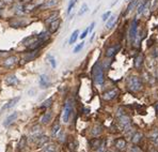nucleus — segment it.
I'll return each instance as SVG.
<instances>
[{"label":"nucleus","mask_w":158,"mask_h":152,"mask_svg":"<svg viewBox=\"0 0 158 152\" xmlns=\"http://www.w3.org/2000/svg\"><path fill=\"white\" fill-rule=\"evenodd\" d=\"M127 87L131 91L137 92V91L141 90L142 88V82L141 79L137 77V76H131L127 79Z\"/></svg>","instance_id":"1"},{"label":"nucleus","mask_w":158,"mask_h":152,"mask_svg":"<svg viewBox=\"0 0 158 152\" xmlns=\"http://www.w3.org/2000/svg\"><path fill=\"white\" fill-rule=\"evenodd\" d=\"M93 78L96 85H102L104 83V71L100 64H96L93 68Z\"/></svg>","instance_id":"2"},{"label":"nucleus","mask_w":158,"mask_h":152,"mask_svg":"<svg viewBox=\"0 0 158 152\" xmlns=\"http://www.w3.org/2000/svg\"><path fill=\"white\" fill-rule=\"evenodd\" d=\"M72 111H73V104H72V101L69 100L66 101L65 103V106H64V109H63V114H62V121L64 123H67L69 120V117L72 115Z\"/></svg>","instance_id":"3"},{"label":"nucleus","mask_w":158,"mask_h":152,"mask_svg":"<svg viewBox=\"0 0 158 152\" xmlns=\"http://www.w3.org/2000/svg\"><path fill=\"white\" fill-rule=\"evenodd\" d=\"M42 135H43V134H42L41 125H39V124H38V125H34V127H32V130H31V133H30V141L31 143H34V141L38 140Z\"/></svg>","instance_id":"4"},{"label":"nucleus","mask_w":158,"mask_h":152,"mask_svg":"<svg viewBox=\"0 0 158 152\" xmlns=\"http://www.w3.org/2000/svg\"><path fill=\"white\" fill-rule=\"evenodd\" d=\"M119 124L122 129H126V127H131V118L126 115L119 116Z\"/></svg>","instance_id":"5"},{"label":"nucleus","mask_w":158,"mask_h":152,"mask_svg":"<svg viewBox=\"0 0 158 152\" xmlns=\"http://www.w3.org/2000/svg\"><path fill=\"white\" fill-rule=\"evenodd\" d=\"M137 30H138V22H137V20H135L133 22V24H131V29H129V40H131V42H133L135 39H136Z\"/></svg>","instance_id":"6"},{"label":"nucleus","mask_w":158,"mask_h":152,"mask_svg":"<svg viewBox=\"0 0 158 152\" xmlns=\"http://www.w3.org/2000/svg\"><path fill=\"white\" fill-rule=\"evenodd\" d=\"M20 100V96H17V98H14V99H12V100H10V101L6 103V104H4L2 106V108H1V113L0 114H2L4 110H6V109H10V108H12V107H14L15 105L17 104V102L19 101Z\"/></svg>","instance_id":"7"},{"label":"nucleus","mask_w":158,"mask_h":152,"mask_svg":"<svg viewBox=\"0 0 158 152\" xmlns=\"http://www.w3.org/2000/svg\"><path fill=\"white\" fill-rule=\"evenodd\" d=\"M17 117H18V113H17V111L12 113L11 115H9L8 117H6V119L4 120V122H3V125H4V127H9V125H11V124L17 119Z\"/></svg>","instance_id":"8"},{"label":"nucleus","mask_w":158,"mask_h":152,"mask_svg":"<svg viewBox=\"0 0 158 152\" xmlns=\"http://www.w3.org/2000/svg\"><path fill=\"white\" fill-rule=\"evenodd\" d=\"M118 94H119V90H118V89H112V90L108 91V92L104 93L103 99L106 100V101H110V100L114 99Z\"/></svg>","instance_id":"9"},{"label":"nucleus","mask_w":158,"mask_h":152,"mask_svg":"<svg viewBox=\"0 0 158 152\" xmlns=\"http://www.w3.org/2000/svg\"><path fill=\"white\" fill-rule=\"evenodd\" d=\"M49 85H50V82H49L48 76L46 75V74H42V75L40 76V86H41V88L46 89V88L49 87Z\"/></svg>","instance_id":"10"},{"label":"nucleus","mask_w":158,"mask_h":152,"mask_svg":"<svg viewBox=\"0 0 158 152\" xmlns=\"http://www.w3.org/2000/svg\"><path fill=\"white\" fill-rule=\"evenodd\" d=\"M51 117H53V113H51V111H46L44 115L42 116V118L40 121H41V123H43V124H47L48 122L51 120Z\"/></svg>","instance_id":"11"},{"label":"nucleus","mask_w":158,"mask_h":152,"mask_svg":"<svg viewBox=\"0 0 158 152\" xmlns=\"http://www.w3.org/2000/svg\"><path fill=\"white\" fill-rule=\"evenodd\" d=\"M59 26H60V22H59V20H53V22H51V23L49 24V33H53V32H56V31L58 30Z\"/></svg>","instance_id":"12"},{"label":"nucleus","mask_w":158,"mask_h":152,"mask_svg":"<svg viewBox=\"0 0 158 152\" xmlns=\"http://www.w3.org/2000/svg\"><path fill=\"white\" fill-rule=\"evenodd\" d=\"M115 147H117L118 150H124L126 148V140L123 139V138H119L115 141Z\"/></svg>","instance_id":"13"},{"label":"nucleus","mask_w":158,"mask_h":152,"mask_svg":"<svg viewBox=\"0 0 158 152\" xmlns=\"http://www.w3.org/2000/svg\"><path fill=\"white\" fill-rule=\"evenodd\" d=\"M6 84L8 85H10V86H13V85H16L17 83L19 82L18 79H17V77L15 75H10V76H8L6 77Z\"/></svg>","instance_id":"14"},{"label":"nucleus","mask_w":158,"mask_h":152,"mask_svg":"<svg viewBox=\"0 0 158 152\" xmlns=\"http://www.w3.org/2000/svg\"><path fill=\"white\" fill-rule=\"evenodd\" d=\"M147 1H149V0H142L141 3L139 4L138 9H137V14H138V15L142 14V13L144 12V10H145V6H146V4H147Z\"/></svg>","instance_id":"15"},{"label":"nucleus","mask_w":158,"mask_h":152,"mask_svg":"<svg viewBox=\"0 0 158 152\" xmlns=\"http://www.w3.org/2000/svg\"><path fill=\"white\" fill-rule=\"evenodd\" d=\"M16 61H17V57L11 56L4 60V65H6V67H11V65H13Z\"/></svg>","instance_id":"16"},{"label":"nucleus","mask_w":158,"mask_h":152,"mask_svg":"<svg viewBox=\"0 0 158 152\" xmlns=\"http://www.w3.org/2000/svg\"><path fill=\"white\" fill-rule=\"evenodd\" d=\"M142 137H143V135H142L141 133H135L133 136H131V141H133V144H138V143H140L142 139Z\"/></svg>","instance_id":"17"},{"label":"nucleus","mask_w":158,"mask_h":152,"mask_svg":"<svg viewBox=\"0 0 158 152\" xmlns=\"http://www.w3.org/2000/svg\"><path fill=\"white\" fill-rule=\"evenodd\" d=\"M100 144H102V140L100 139H97V138H94L93 140L90 141V146L93 149H98L100 147Z\"/></svg>","instance_id":"18"},{"label":"nucleus","mask_w":158,"mask_h":152,"mask_svg":"<svg viewBox=\"0 0 158 152\" xmlns=\"http://www.w3.org/2000/svg\"><path fill=\"white\" fill-rule=\"evenodd\" d=\"M60 130H61V127H60V124H59V123H56L55 125L53 127V129H51V135H53V137L58 136V134H60Z\"/></svg>","instance_id":"19"},{"label":"nucleus","mask_w":158,"mask_h":152,"mask_svg":"<svg viewBox=\"0 0 158 152\" xmlns=\"http://www.w3.org/2000/svg\"><path fill=\"white\" fill-rule=\"evenodd\" d=\"M115 22H117V16H110L108 18L107 24H106V28L110 29L111 27H113V25L115 24Z\"/></svg>","instance_id":"20"},{"label":"nucleus","mask_w":158,"mask_h":152,"mask_svg":"<svg viewBox=\"0 0 158 152\" xmlns=\"http://www.w3.org/2000/svg\"><path fill=\"white\" fill-rule=\"evenodd\" d=\"M48 141V137L47 136H43L42 135L41 137L36 140V143H38V146L39 147H44L45 145H46V143Z\"/></svg>","instance_id":"21"},{"label":"nucleus","mask_w":158,"mask_h":152,"mask_svg":"<svg viewBox=\"0 0 158 152\" xmlns=\"http://www.w3.org/2000/svg\"><path fill=\"white\" fill-rule=\"evenodd\" d=\"M78 35H79V31L75 30L72 33V35H71V39H69V44H73V43H75L76 40H77V38H78Z\"/></svg>","instance_id":"22"},{"label":"nucleus","mask_w":158,"mask_h":152,"mask_svg":"<svg viewBox=\"0 0 158 152\" xmlns=\"http://www.w3.org/2000/svg\"><path fill=\"white\" fill-rule=\"evenodd\" d=\"M142 60H143L142 56H141V55H139V56L136 58V60H135V68H137V69H140V68H141Z\"/></svg>","instance_id":"23"},{"label":"nucleus","mask_w":158,"mask_h":152,"mask_svg":"<svg viewBox=\"0 0 158 152\" xmlns=\"http://www.w3.org/2000/svg\"><path fill=\"white\" fill-rule=\"evenodd\" d=\"M100 133H102V127H100V125H96L92 130V135L93 136H98Z\"/></svg>","instance_id":"24"},{"label":"nucleus","mask_w":158,"mask_h":152,"mask_svg":"<svg viewBox=\"0 0 158 152\" xmlns=\"http://www.w3.org/2000/svg\"><path fill=\"white\" fill-rule=\"evenodd\" d=\"M47 59H48V61H49L50 65H51V68L55 69L56 67H57V62H56L55 57H53V55H48V56H47Z\"/></svg>","instance_id":"25"},{"label":"nucleus","mask_w":158,"mask_h":152,"mask_svg":"<svg viewBox=\"0 0 158 152\" xmlns=\"http://www.w3.org/2000/svg\"><path fill=\"white\" fill-rule=\"evenodd\" d=\"M88 4L87 3H83L82 6H81L80 10H79V12H78V16H81V15H83L86 12H88Z\"/></svg>","instance_id":"26"},{"label":"nucleus","mask_w":158,"mask_h":152,"mask_svg":"<svg viewBox=\"0 0 158 152\" xmlns=\"http://www.w3.org/2000/svg\"><path fill=\"white\" fill-rule=\"evenodd\" d=\"M44 152H56V146L53 144L44 146Z\"/></svg>","instance_id":"27"},{"label":"nucleus","mask_w":158,"mask_h":152,"mask_svg":"<svg viewBox=\"0 0 158 152\" xmlns=\"http://www.w3.org/2000/svg\"><path fill=\"white\" fill-rule=\"evenodd\" d=\"M115 51H117V48L114 47H110L107 49V51H106V56L107 57H111V56H113L114 54H115Z\"/></svg>","instance_id":"28"},{"label":"nucleus","mask_w":158,"mask_h":152,"mask_svg":"<svg viewBox=\"0 0 158 152\" xmlns=\"http://www.w3.org/2000/svg\"><path fill=\"white\" fill-rule=\"evenodd\" d=\"M76 2H77V0H71V1H69V7H67V14H69V13H71V12H72L73 8H74V7H75Z\"/></svg>","instance_id":"29"},{"label":"nucleus","mask_w":158,"mask_h":152,"mask_svg":"<svg viewBox=\"0 0 158 152\" xmlns=\"http://www.w3.org/2000/svg\"><path fill=\"white\" fill-rule=\"evenodd\" d=\"M57 3H58V1H57V0H48L47 2H45L42 7H44V8H48V7L56 6Z\"/></svg>","instance_id":"30"},{"label":"nucleus","mask_w":158,"mask_h":152,"mask_svg":"<svg viewBox=\"0 0 158 152\" xmlns=\"http://www.w3.org/2000/svg\"><path fill=\"white\" fill-rule=\"evenodd\" d=\"M26 144H27V138L22 137V139H20V141H19V144H18V148H19V150L24 149V148L26 147Z\"/></svg>","instance_id":"31"},{"label":"nucleus","mask_w":158,"mask_h":152,"mask_svg":"<svg viewBox=\"0 0 158 152\" xmlns=\"http://www.w3.org/2000/svg\"><path fill=\"white\" fill-rule=\"evenodd\" d=\"M137 3H138V1H137V0H131V2H129V4H128V7H127V13L128 12H131V10H133V8H135V6H136Z\"/></svg>","instance_id":"32"},{"label":"nucleus","mask_w":158,"mask_h":152,"mask_svg":"<svg viewBox=\"0 0 158 152\" xmlns=\"http://www.w3.org/2000/svg\"><path fill=\"white\" fill-rule=\"evenodd\" d=\"M24 7L22 6V4H17L16 7H15V12H16L17 14H24Z\"/></svg>","instance_id":"33"},{"label":"nucleus","mask_w":158,"mask_h":152,"mask_svg":"<svg viewBox=\"0 0 158 152\" xmlns=\"http://www.w3.org/2000/svg\"><path fill=\"white\" fill-rule=\"evenodd\" d=\"M83 46H84V43H83V42H81L80 44H78V45L76 46L75 48H74V51H74V53H75V54L79 53V51H80L81 49H82V48H83Z\"/></svg>","instance_id":"34"},{"label":"nucleus","mask_w":158,"mask_h":152,"mask_svg":"<svg viewBox=\"0 0 158 152\" xmlns=\"http://www.w3.org/2000/svg\"><path fill=\"white\" fill-rule=\"evenodd\" d=\"M51 103H53V100H51V99H48V100H46L45 102H43V104H42V107H44V108L50 107V106H51Z\"/></svg>","instance_id":"35"},{"label":"nucleus","mask_w":158,"mask_h":152,"mask_svg":"<svg viewBox=\"0 0 158 152\" xmlns=\"http://www.w3.org/2000/svg\"><path fill=\"white\" fill-rule=\"evenodd\" d=\"M110 16H111V12L108 11V12H106V13H104L103 16H102V18H103L104 22H106V20H108V18H109Z\"/></svg>","instance_id":"36"},{"label":"nucleus","mask_w":158,"mask_h":152,"mask_svg":"<svg viewBox=\"0 0 158 152\" xmlns=\"http://www.w3.org/2000/svg\"><path fill=\"white\" fill-rule=\"evenodd\" d=\"M88 33H89V28H87L86 30L83 31L82 33H81V35H80V39H84V38L88 35Z\"/></svg>","instance_id":"37"},{"label":"nucleus","mask_w":158,"mask_h":152,"mask_svg":"<svg viewBox=\"0 0 158 152\" xmlns=\"http://www.w3.org/2000/svg\"><path fill=\"white\" fill-rule=\"evenodd\" d=\"M131 152H142L141 151V149H140V148H139V147H131Z\"/></svg>","instance_id":"38"},{"label":"nucleus","mask_w":158,"mask_h":152,"mask_svg":"<svg viewBox=\"0 0 158 152\" xmlns=\"http://www.w3.org/2000/svg\"><path fill=\"white\" fill-rule=\"evenodd\" d=\"M76 145L75 144H72V143H71V144H69V149L71 150V151H75L76 150Z\"/></svg>","instance_id":"39"},{"label":"nucleus","mask_w":158,"mask_h":152,"mask_svg":"<svg viewBox=\"0 0 158 152\" xmlns=\"http://www.w3.org/2000/svg\"><path fill=\"white\" fill-rule=\"evenodd\" d=\"M153 143H154V145H155V147L156 148H158V135L156 136L155 138H154V139H153Z\"/></svg>","instance_id":"40"},{"label":"nucleus","mask_w":158,"mask_h":152,"mask_svg":"<svg viewBox=\"0 0 158 152\" xmlns=\"http://www.w3.org/2000/svg\"><path fill=\"white\" fill-rule=\"evenodd\" d=\"M94 26H95V23H92L91 25H90V27H89V32H91V31L93 30V28H94Z\"/></svg>","instance_id":"41"},{"label":"nucleus","mask_w":158,"mask_h":152,"mask_svg":"<svg viewBox=\"0 0 158 152\" xmlns=\"http://www.w3.org/2000/svg\"><path fill=\"white\" fill-rule=\"evenodd\" d=\"M151 152H158V150H156V149H152V150H151Z\"/></svg>","instance_id":"42"},{"label":"nucleus","mask_w":158,"mask_h":152,"mask_svg":"<svg viewBox=\"0 0 158 152\" xmlns=\"http://www.w3.org/2000/svg\"><path fill=\"white\" fill-rule=\"evenodd\" d=\"M155 109H156V111H158V103H157V105H156Z\"/></svg>","instance_id":"43"},{"label":"nucleus","mask_w":158,"mask_h":152,"mask_svg":"<svg viewBox=\"0 0 158 152\" xmlns=\"http://www.w3.org/2000/svg\"><path fill=\"white\" fill-rule=\"evenodd\" d=\"M3 1H4V2H8V0H3Z\"/></svg>","instance_id":"44"},{"label":"nucleus","mask_w":158,"mask_h":152,"mask_svg":"<svg viewBox=\"0 0 158 152\" xmlns=\"http://www.w3.org/2000/svg\"><path fill=\"white\" fill-rule=\"evenodd\" d=\"M1 3H2V2H1V0H0V6H1Z\"/></svg>","instance_id":"45"},{"label":"nucleus","mask_w":158,"mask_h":152,"mask_svg":"<svg viewBox=\"0 0 158 152\" xmlns=\"http://www.w3.org/2000/svg\"><path fill=\"white\" fill-rule=\"evenodd\" d=\"M105 152H108V151H105Z\"/></svg>","instance_id":"46"}]
</instances>
